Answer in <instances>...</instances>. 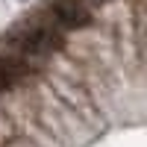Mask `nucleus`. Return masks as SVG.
I'll return each mask as SVG.
<instances>
[{"mask_svg": "<svg viewBox=\"0 0 147 147\" xmlns=\"http://www.w3.org/2000/svg\"><path fill=\"white\" fill-rule=\"evenodd\" d=\"M85 3H109V0H85Z\"/></svg>", "mask_w": 147, "mask_h": 147, "instance_id": "4", "label": "nucleus"}, {"mask_svg": "<svg viewBox=\"0 0 147 147\" xmlns=\"http://www.w3.org/2000/svg\"><path fill=\"white\" fill-rule=\"evenodd\" d=\"M44 15L50 18L62 32L68 30H85L94 24V12L85 0H50L44 6Z\"/></svg>", "mask_w": 147, "mask_h": 147, "instance_id": "2", "label": "nucleus"}, {"mask_svg": "<svg viewBox=\"0 0 147 147\" xmlns=\"http://www.w3.org/2000/svg\"><path fill=\"white\" fill-rule=\"evenodd\" d=\"M65 47V32L44 15V9H38L27 21H21L15 30L6 35V47L12 56H18L27 65H41L47 56L59 53Z\"/></svg>", "mask_w": 147, "mask_h": 147, "instance_id": "1", "label": "nucleus"}, {"mask_svg": "<svg viewBox=\"0 0 147 147\" xmlns=\"http://www.w3.org/2000/svg\"><path fill=\"white\" fill-rule=\"evenodd\" d=\"M27 77H30V65L27 62H21L9 50H0V91L18 88Z\"/></svg>", "mask_w": 147, "mask_h": 147, "instance_id": "3", "label": "nucleus"}]
</instances>
